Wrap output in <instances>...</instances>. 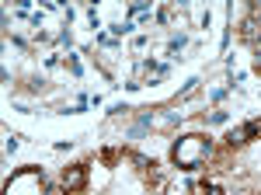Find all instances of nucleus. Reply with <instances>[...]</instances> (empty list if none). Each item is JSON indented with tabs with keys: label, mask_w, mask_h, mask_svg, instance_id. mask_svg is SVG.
I'll return each mask as SVG.
<instances>
[{
	"label": "nucleus",
	"mask_w": 261,
	"mask_h": 195,
	"mask_svg": "<svg viewBox=\"0 0 261 195\" xmlns=\"http://www.w3.org/2000/svg\"><path fill=\"white\" fill-rule=\"evenodd\" d=\"M258 70H261V56H258Z\"/></svg>",
	"instance_id": "nucleus-1"
}]
</instances>
